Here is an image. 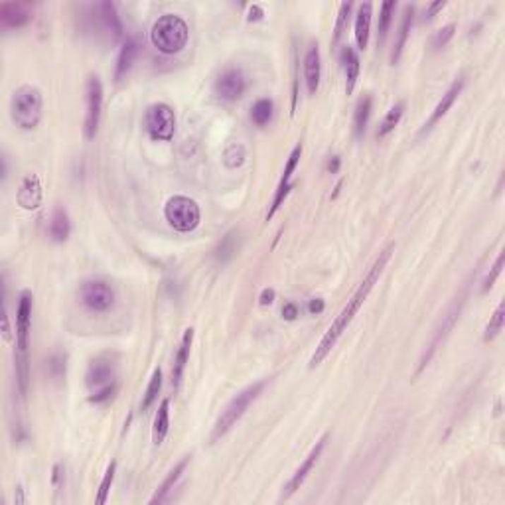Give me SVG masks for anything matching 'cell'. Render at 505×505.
Instances as JSON below:
<instances>
[{"instance_id":"1","label":"cell","mask_w":505,"mask_h":505,"mask_svg":"<svg viewBox=\"0 0 505 505\" xmlns=\"http://www.w3.org/2000/svg\"><path fill=\"white\" fill-rule=\"evenodd\" d=\"M393 251H395V245L391 243L389 247L383 249L381 253H379V257L375 259L373 267L369 268V273L365 275V278L362 280V285L357 286V290L353 292L352 298L347 300V304L343 306V310L340 312V316H338L334 322H332V326L328 328V332L324 334V338H322V340H320V343H318L316 352L312 353V357H310V363H308V367H310V369L318 367V365H320V363L324 362L326 357H328V353L334 350V345L338 343V340H340L343 332L347 330V326L352 324L355 314L360 312V308H362L363 302L367 300V296H369V292L373 290L375 283H377V280H379V277H381V273L385 271V267H387L389 259H391Z\"/></svg>"},{"instance_id":"2","label":"cell","mask_w":505,"mask_h":505,"mask_svg":"<svg viewBox=\"0 0 505 505\" xmlns=\"http://www.w3.org/2000/svg\"><path fill=\"white\" fill-rule=\"evenodd\" d=\"M188 38H190V28H188L186 20L178 14H164L154 22L153 30H150L153 46L166 56L180 54L188 44Z\"/></svg>"},{"instance_id":"3","label":"cell","mask_w":505,"mask_h":505,"mask_svg":"<svg viewBox=\"0 0 505 505\" xmlns=\"http://www.w3.org/2000/svg\"><path fill=\"white\" fill-rule=\"evenodd\" d=\"M44 114V97L38 87L22 85L10 99L12 123L22 131H34Z\"/></svg>"},{"instance_id":"4","label":"cell","mask_w":505,"mask_h":505,"mask_svg":"<svg viewBox=\"0 0 505 505\" xmlns=\"http://www.w3.org/2000/svg\"><path fill=\"white\" fill-rule=\"evenodd\" d=\"M265 387H267V379L253 383V385H249L247 389H243L239 395H235L233 399L229 400V405L221 410L220 419L215 420V424H213L211 442H215V440L221 439L223 434H227V430L245 415V410L251 407V403H255V399L263 393Z\"/></svg>"},{"instance_id":"5","label":"cell","mask_w":505,"mask_h":505,"mask_svg":"<svg viewBox=\"0 0 505 505\" xmlns=\"http://www.w3.org/2000/svg\"><path fill=\"white\" fill-rule=\"evenodd\" d=\"M164 218L172 229L180 233H191L200 225L201 211L200 206L188 196H174L164 206Z\"/></svg>"},{"instance_id":"6","label":"cell","mask_w":505,"mask_h":505,"mask_svg":"<svg viewBox=\"0 0 505 505\" xmlns=\"http://www.w3.org/2000/svg\"><path fill=\"white\" fill-rule=\"evenodd\" d=\"M144 126L153 141L168 143L176 133V114L174 109L166 103H154L144 113Z\"/></svg>"},{"instance_id":"7","label":"cell","mask_w":505,"mask_h":505,"mask_svg":"<svg viewBox=\"0 0 505 505\" xmlns=\"http://www.w3.org/2000/svg\"><path fill=\"white\" fill-rule=\"evenodd\" d=\"M466 298H468V292L464 290V292H460L458 295V298L452 302V304L448 306V310H446V314L442 316V320H440L439 328H436V332H434V335H432V340H430L429 347H427V352L422 353V360H420L419 363V369H417V373H422V369L429 365V362L432 360V355L436 353V350L440 347V343L446 340V335L452 332V328H454V324L458 322V318H460V312H462V308H464V304H466Z\"/></svg>"},{"instance_id":"8","label":"cell","mask_w":505,"mask_h":505,"mask_svg":"<svg viewBox=\"0 0 505 505\" xmlns=\"http://www.w3.org/2000/svg\"><path fill=\"white\" fill-rule=\"evenodd\" d=\"M87 113H85V138L93 141L99 131L101 111H103V83L97 76L87 79Z\"/></svg>"},{"instance_id":"9","label":"cell","mask_w":505,"mask_h":505,"mask_svg":"<svg viewBox=\"0 0 505 505\" xmlns=\"http://www.w3.org/2000/svg\"><path fill=\"white\" fill-rule=\"evenodd\" d=\"M79 296L91 312H107L114 304L113 286L105 280H87L81 285Z\"/></svg>"},{"instance_id":"10","label":"cell","mask_w":505,"mask_h":505,"mask_svg":"<svg viewBox=\"0 0 505 505\" xmlns=\"http://www.w3.org/2000/svg\"><path fill=\"white\" fill-rule=\"evenodd\" d=\"M117 377V362H114V355L111 353H101L97 355L95 360H91L89 367L85 373V383L87 387L93 391H99L107 385L114 383Z\"/></svg>"},{"instance_id":"11","label":"cell","mask_w":505,"mask_h":505,"mask_svg":"<svg viewBox=\"0 0 505 505\" xmlns=\"http://www.w3.org/2000/svg\"><path fill=\"white\" fill-rule=\"evenodd\" d=\"M30 330H32V292L24 290L16 308V357H28Z\"/></svg>"},{"instance_id":"12","label":"cell","mask_w":505,"mask_h":505,"mask_svg":"<svg viewBox=\"0 0 505 505\" xmlns=\"http://www.w3.org/2000/svg\"><path fill=\"white\" fill-rule=\"evenodd\" d=\"M326 442H328V434H324L322 439L316 442V446L312 450H310V454L306 456V460L300 464V468L296 470L295 474H292V477L288 480L285 484V487H283V494H280V499H288V497H292L300 489V486L306 482V477L310 476V472L314 470L316 462H318V458L322 456V452H324L326 448Z\"/></svg>"},{"instance_id":"13","label":"cell","mask_w":505,"mask_h":505,"mask_svg":"<svg viewBox=\"0 0 505 505\" xmlns=\"http://www.w3.org/2000/svg\"><path fill=\"white\" fill-rule=\"evenodd\" d=\"M247 89V77L241 69L229 67L215 79L213 91L220 97L221 101H237L239 97H243Z\"/></svg>"},{"instance_id":"14","label":"cell","mask_w":505,"mask_h":505,"mask_svg":"<svg viewBox=\"0 0 505 505\" xmlns=\"http://www.w3.org/2000/svg\"><path fill=\"white\" fill-rule=\"evenodd\" d=\"M91 10H93V18L101 30V34H105L111 42L123 38V22L119 18V12L114 8L113 2H99L95 6H91Z\"/></svg>"},{"instance_id":"15","label":"cell","mask_w":505,"mask_h":505,"mask_svg":"<svg viewBox=\"0 0 505 505\" xmlns=\"http://www.w3.org/2000/svg\"><path fill=\"white\" fill-rule=\"evenodd\" d=\"M300 156H302V144H296L285 164V172H283V178H280V182H278V188L277 191H275V198H273V203H271V210H268L267 213V221H271L273 218H275V213H277V211L280 210V206L285 203L286 196H288L290 190H292L290 178H292V174H295L298 162H300Z\"/></svg>"},{"instance_id":"16","label":"cell","mask_w":505,"mask_h":505,"mask_svg":"<svg viewBox=\"0 0 505 505\" xmlns=\"http://www.w3.org/2000/svg\"><path fill=\"white\" fill-rule=\"evenodd\" d=\"M32 20V8L26 2H2L0 4V26L4 30L24 28Z\"/></svg>"},{"instance_id":"17","label":"cell","mask_w":505,"mask_h":505,"mask_svg":"<svg viewBox=\"0 0 505 505\" xmlns=\"http://www.w3.org/2000/svg\"><path fill=\"white\" fill-rule=\"evenodd\" d=\"M320 77H322V59H320V48L314 42L306 49L304 56V81L310 95H316L320 87Z\"/></svg>"},{"instance_id":"18","label":"cell","mask_w":505,"mask_h":505,"mask_svg":"<svg viewBox=\"0 0 505 505\" xmlns=\"http://www.w3.org/2000/svg\"><path fill=\"white\" fill-rule=\"evenodd\" d=\"M464 85H466V81H464V77H458L456 81L450 85V89L442 95V99L439 101V105L434 107V111H432V114H430L429 123L422 126V131H420V134L429 133L430 129L434 126V124L439 123L440 119L444 117V114L448 113L450 109H452V105H454V101L458 99V95L462 93V89H464Z\"/></svg>"},{"instance_id":"19","label":"cell","mask_w":505,"mask_h":505,"mask_svg":"<svg viewBox=\"0 0 505 505\" xmlns=\"http://www.w3.org/2000/svg\"><path fill=\"white\" fill-rule=\"evenodd\" d=\"M138 49H141V46H138V40L134 38V36H129V38L124 40L123 46L119 49L117 66H114V81H123L124 77H126V73L133 67L134 59L138 56Z\"/></svg>"},{"instance_id":"20","label":"cell","mask_w":505,"mask_h":505,"mask_svg":"<svg viewBox=\"0 0 505 505\" xmlns=\"http://www.w3.org/2000/svg\"><path fill=\"white\" fill-rule=\"evenodd\" d=\"M340 57H342L343 76H345V95H352L353 89L357 85V79H360L362 61H360V56L352 46H343Z\"/></svg>"},{"instance_id":"21","label":"cell","mask_w":505,"mask_h":505,"mask_svg":"<svg viewBox=\"0 0 505 505\" xmlns=\"http://www.w3.org/2000/svg\"><path fill=\"white\" fill-rule=\"evenodd\" d=\"M191 342H194V328H188V330L184 332L180 350H178V353H176L174 367H172V387H174V389L180 387L182 377H184V372H186V365H188V360H190Z\"/></svg>"},{"instance_id":"22","label":"cell","mask_w":505,"mask_h":505,"mask_svg":"<svg viewBox=\"0 0 505 505\" xmlns=\"http://www.w3.org/2000/svg\"><path fill=\"white\" fill-rule=\"evenodd\" d=\"M18 203L24 210H36L42 203V186L36 174H28L20 184Z\"/></svg>"},{"instance_id":"23","label":"cell","mask_w":505,"mask_h":505,"mask_svg":"<svg viewBox=\"0 0 505 505\" xmlns=\"http://www.w3.org/2000/svg\"><path fill=\"white\" fill-rule=\"evenodd\" d=\"M412 20H415V6H412V4H407L405 10H403V18H400L399 30H397V38H395V44H393V52H391L393 66H397L400 56H403V49H405V44H407V40H409L410 28H412Z\"/></svg>"},{"instance_id":"24","label":"cell","mask_w":505,"mask_h":505,"mask_svg":"<svg viewBox=\"0 0 505 505\" xmlns=\"http://www.w3.org/2000/svg\"><path fill=\"white\" fill-rule=\"evenodd\" d=\"M372 16H373V4L372 2H363L357 8V16H355V44L357 49H365L369 44V30H372Z\"/></svg>"},{"instance_id":"25","label":"cell","mask_w":505,"mask_h":505,"mask_svg":"<svg viewBox=\"0 0 505 505\" xmlns=\"http://www.w3.org/2000/svg\"><path fill=\"white\" fill-rule=\"evenodd\" d=\"M49 237L54 239L56 243H64L69 237L71 233V221H69V215L64 208H56L52 218H49Z\"/></svg>"},{"instance_id":"26","label":"cell","mask_w":505,"mask_h":505,"mask_svg":"<svg viewBox=\"0 0 505 505\" xmlns=\"http://www.w3.org/2000/svg\"><path fill=\"white\" fill-rule=\"evenodd\" d=\"M168 430H170V400L164 399L158 407V412L154 417V427H153V442L154 446H160L164 442V439L168 436Z\"/></svg>"},{"instance_id":"27","label":"cell","mask_w":505,"mask_h":505,"mask_svg":"<svg viewBox=\"0 0 505 505\" xmlns=\"http://www.w3.org/2000/svg\"><path fill=\"white\" fill-rule=\"evenodd\" d=\"M190 464V456H186L182 462H178L176 466H174V470H172L170 474L166 476V480H164L162 484L158 486V489H156V494L153 496V499H150V505H156V504H162L164 499L168 497V494L172 492V487L176 486V482L180 480V476L184 474V470H186V466Z\"/></svg>"},{"instance_id":"28","label":"cell","mask_w":505,"mask_h":505,"mask_svg":"<svg viewBox=\"0 0 505 505\" xmlns=\"http://www.w3.org/2000/svg\"><path fill=\"white\" fill-rule=\"evenodd\" d=\"M372 95H363L357 101V105H355V113H353V134H355V138H362L363 134H365L369 117H372Z\"/></svg>"},{"instance_id":"29","label":"cell","mask_w":505,"mask_h":505,"mask_svg":"<svg viewBox=\"0 0 505 505\" xmlns=\"http://www.w3.org/2000/svg\"><path fill=\"white\" fill-rule=\"evenodd\" d=\"M403 113H405V103H403V101H400V103H397V105H393L391 109L387 111V114L383 117L381 124H379V129H377V138H385L387 134L393 133V131H395V126L400 123Z\"/></svg>"},{"instance_id":"30","label":"cell","mask_w":505,"mask_h":505,"mask_svg":"<svg viewBox=\"0 0 505 505\" xmlns=\"http://www.w3.org/2000/svg\"><path fill=\"white\" fill-rule=\"evenodd\" d=\"M273 109H275V105H273L271 99H259L251 109V121L257 126H265L273 119Z\"/></svg>"},{"instance_id":"31","label":"cell","mask_w":505,"mask_h":505,"mask_svg":"<svg viewBox=\"0 0 505 505\" xmlns=\"http://www.w3.org/2000/svg\"><path fill=\"white\" fill-rule=\"evenodd\" d=\"M160 389H162V372H160V367H156L153 372V377H150V383H148V387H146V393H144L143 405H141L143 410H148L153 407L154 400L158 399Z\"/></svg>"},{"instance_id":"32","label":"cell","mask_w":505,"mask_h":505,"mask_svg":"<svg viewBox=\"0 0 505 505\" xmlns=\"http://www.w3.org/2000/svg\"><path fill=\"white\" fill-rule=\"evenodd\" d=\"M504 322H505V304L497 306L496 312L492 314L489 322H487L486 330H484V342H492L494 338L499 335V332L504 330Z\"/></svg>"},{"instance_id":"33","label":"cell","mask_w":505,"mask_h":505,"mask_svg":"<svg viewBox=\"0 0 505 505\" xmlns=\"http://www.w3.org/2000/svg\"><path fill=\"white\" fill-rule=\"evenodd\" d=\"M395 8H397V2L395 0H385L381 4V14H379V44L385 42V36L389 32L391 26V20L395 16Z\"/></svg>"},{"instance_id":"34","label":"cell","mask_w":505,"mask_h":505,"mask_svg":"<svg viewBox=\"0 0 505 505\" xmlns=\"http://www.w3.org/2000/svg\"><path fill=\"white\" fill-rule=\"evenodd\" d=\"M352 8H353L352 2H343V4H340V12H338V20H335V26H334V38H332V44H334V46H338V42L342 40L343 30H345V26H347V20H350V12H352Z\"/></svg>"},{"instance_id":"35","label":"cell","mask_w":505,"mask_h":505,"mask_svg":"<svg viewBox=\"0 0 505 505\" xmlns=\"http://www.w3.org/2000/svg\"><path fill=\"white\" fill-rule=\"evenodd\" d=\"M114 472H117V462H111L109 468H107L105 476H103V482H101V486H99V492H97V497H95L97 505L107 504V497H109V492H111V486H113Z\"/></svg>"},{"instance_id":"36","label":"cell","mask_w":505,"mask_h":505,"mask_svg":"<svg viewBox=\"0 0 505 505\" xmlns=\"http://www.w3.org/2000/svg\"><path fill=\"white\" fill-rule=\"evenodd\" d=\"M223 162L227 168H239L241 164L245 162V148L237 143L229 144L225 148V154H223Z\"/></svg>"},{"instance_id":"37","label":"cell","mask_w":505,"mask_h":505,"mask_svg":"<svg viewBox=\"0 0 505 505\" xmlns=\"http://www.w3.org/2000/svg\"><path fill=\"white\" fill-rule=\"evenodd\" d=\"M504 261H505V255L504 251L497 255L496 263H494V267H492V271L487 273L486 278H484V283H482V295H486V292H489L492 290V286L496 285L497 277L501 275V271H504Z\"/></svg>"},{"instance_id":"38","label":"cell","mask_w":505,"mask_h":505,"mask_svg":"<svg viewBox=\"0 0 505 505\" xmlns=\"http://www.w3.org/2000/svg\"><path fill=\"white\" fill-rule=\"evenodd\" d=\"M454 32H456V24H448V26H444V28L436 30V32H434V36H432V40H430V46H432V49L444 48L450 40L454 38Z\"/></svg>"},{"instance_id":"39","label":"cell","mask_w":505,"mask_h":505,"mask_svg":"<svg viewBox=\"0 0 505 505\" xmlns=\"http://www.w3.org/2000/svg\"><path fill=\"white\" fill-rule=\"evenodd\" d=\"M235 251H237L235 237H233V233H227L225 237L221 239L220 247H218V251H215V257L220 259V261H227L229 257H233Z\"/></svg>"},{"instance_id":"40","label":"cell","mask_w":505,"mask_h":505,"mask_svg":"<svg viewBox=\"0 0 505 505\" xmlns=\"http://www.w3.org/2000/svg\"><path fill=\"white\" fill-rule=\"evenodd\" d=\"M114 391H117V383H111V385H107V387H103V389L91 393L89 400H91V403H97V405H99V403H105V400H109L111 397H113Z\"/></svg>"},{"instance_id":"41","label":"cell","mask_w":505,"mask_h":505,"mask_svg":"<svg viewBox=\"0 0 505 505\" xmlns=\"http://www.w3.org/2000/svg\"><path fill=\"white\" fill-rule=\"evenodd\" d=\"M49 369H52V373H54L56 377L64 375V373H66V357H61L59 353L52 355V360H49Z\"/></svg>"},{"instance_id":"42","label":"cell","mask_w":505,"mask_h":505,"mask_svg":"<svg viewBox=\"0 0 505 505\" xmlns=\"http://www.w3.org/2000/svg\"><path fill=\"white\" fill-rule=\"evenodd\" d=\"M275 298H277L275 288H263V290H261V295H259V304L271 306L273 302H275Z\"/></svg>"},{"instance_id":"43","label":"cell","mask_w":505,"mask_h":505,"mask_svg":"<svg viewBox=\"0 0 505 505\" xmlns=\"http://www.w3.org/2000/svg\"><path fill=\"white\" fill-rule=\"evenodd\" d=\"M283 318L288 320V322L296 320V318H298V306H296L295 302H286V304L283 306Z\"/></svg>"},{"instance_id":"44","label":"cell","mask_w":505,"mask_h":505,"mask_svg":"<svg viewBox=\"0 0 505 505\" xmlns=\"http://www.w3.org/2000/svg\"><path fill=\"white\" fill-rule=\"evenodd\" d=\"M326 308V302L322 300V298H312L310 302H308V312L310 314H322Z\"/></svg>"},{"instance_id":"45","label":"cell","mask_w":505,"mask_h":505,"mask_svg":"<svg viewBox=\"0 0 505 505\" xmlns=\"http://www.w3.org/2000/svg\"><path fill=\"white\" fill-rule=\"evenodd\" d=\"M263 16H265V10L261 8L259 4H253V6L249 8V16H247L249 22H257V20H261Z\"/></svg>"},{"instance_id":"46","label":"cell","mask_w":505,"mask_h":505,"mask_svg":"<svg viewBox=\"0 0 505 505\" xmlns=\"http://www.w3.org/2000/svg\"><path fill=\"white\" fill-rule=\"evenodd\" d=\"M444 6H446V2H444V0H436V2H432V4H430V6H429V10H427V18H434V14H436V12H440V10H442V8H444Z\"/></svg>"},{"instance_id":"47","label":"cell","mask_w":505,"mask_h":505,"mask_svg":"<svg viewBox=\"0 0 505 505\" xmlns=\"http://www.w3.org/2000/svg\"><path fill=\"white\" fill-rule=\"evenodd\" d=\"M2 324H4V328H2L4 340L10 342V340H12V332H10V320H8V312H6V306H4V312H2Z\"/></svg>"},{"instance_id":"48","label":"cell","mask_w":505,"mask_h":505,"mask_svg":"<svg viewBox=\"0 0 505 505\" xmlns=\"http://www.w3.org/2000/svg\"><path fill=\"white\" fill-rule=\"evenodd\" d=\"M340 164H342V160H340V156H332V160L328 162V172H332V174H338V170H340Z\"/></svg>"},{"instance_id":"49","label":"cell","mask_w":505,"mask_h":505,"mask_svg":"<svg viewBox=\"0 0 505 505\" xmlns=\"http://www.w3.org/2000/svg\"><path fill=\"white\" fill-rule=\"evenodd\" d=\"M342 184H343V180H340L338 184H335V188H334V194H332V198H338V194H340V188H342Z\"/></svg>"}]
</instances>
